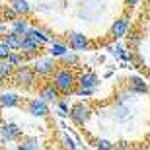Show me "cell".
<instances>
[{"label":"cell","mask_w":150,"mask_h":150,"mask_svg":"<svg viewBox=\"0 0 150 150\" xmlns=\"http://www.w3.org/2000/svg\"><path fill=\"white\" fill-rule=\"evenodd\" d=\"M51 84L57 88L59 94H72L76 88V74L70 68H55V72L51 74Z\"/></svg>","instance_id":"6da1fadb"},{"label":"cell","mask_w":150,"mask_h":150,"mask_svg":"<svg viewBox=\"0 0 150 150\" xmlns=\"http://www.w3.org/2000/svg\"><path fill=\"white\" fill-rule=\"evenodd\" d=\"M10 80H12V84H16L18 88L29 90V88H33V86H35L37 76H35V72L31 70V67H28V64H20V67L14 68Z\"/></svg>","instance_id":"7a4b0ae2"},{"label":"cell","mask_w":150,"mask_h":150,"mask_svg":"<svg viewBox=\"0 0 150 150\" xmlns=\"http://www.w3.org/2000/svg\"><path fill=\"white\" fill-rule=\"evenodd\" d=\"M25 37H28V39L35 45V47H37L39 51L45 49V47L49 45V41H51V33H49V29L37 28V25H29V29H28V33H25Z\"/></svg>","instance_id":"3957f363"},{"label":"cell","mask_w":150,"mask_h":150,"mask_svg":"<svg viewBox=\"0 0 150 150\" xmlns=\"http://www.w3.org/2000/svg\"><path fill=\"white\" fill-rule=\"evenodd\" d=\"M55 68H57V64L51 57H35L33 62H31V70L35 72V76L47 78L55 72Z\"/></svg>","instance_id":"277c9868"},{"label":"cell","mask_w":150,"mask_h":150,"mask_svg":"<svg viewBox=\"0 0 150 150\" xmlns=\"http://www.w3.org/2000/svg\"><path fill=\"white\" fill-rule=\"evenodd\" d=\"M90 115H92V109H90V105L84 103V101L72 105V109H70V117H72V121L76 123V125H86Z\"/></svg>","instance_id":"5b68a950"},{"label":"cell","mask_w":150,"mask_h":150,"mask_svg":"<svg viewBox=\"0 0 150 150\" xmlns=\"http://www.w3.org/2000/svg\"><path fill=\"white\" fill-rule=\"evenodd\" d=\"M129 25H131V23H129V20H127L125 16H123V18H117L115 22L111 23L109 35H111L113 39H123L125 35L129 33Z\"/></svg>","instance_id":"8992f818"},{"label":"cell","mask_w":150,"mask_h":150,"mask_svg":"<svg viewBox=\"0 0 150 150\" xmlns=\"http://www.w3.org/2000/svg\"><path fill=\"white\" fill-rule=\"evenodd\" d=\"M88 45H90V41H88V37H86L84 33H78V31H74V33L68 35V47H70L74 53L86 51V49H88Z\"/></svg>","instance_id":"52a82bcc"},{"label":"cell","mask_w":150,"mask_h":150,"mask_svg":"<svg viewBox=\"0 0 150 150\" xmlns=\"http://www.w3.org/2000/svg\"><path fill=\"white\" fill-rule=\"evenodd\" d=\"M28 111L35 117H47L49 115V105H47V101L39 100V98H33L28 103Z\"/></svg>","instance_id":"ba28073f"},{"label":"cell","mask_w":150,"mask_h":150,"mask_svg":"<svg viewBox=\"0 0 150 150\" xmlns=\"http://www.w3.org/2000/svg\"><path fill=\"white\" fill-rule=\"evenodd\" d=\"M76 86H78V88L96 90V86H98V76H96L94 72L86 70V72H82L80 76H76Z\"/></svg>","instance_id":"9c48e42d"},{"label":"cell","mask_w":150,"mask_h":150,"mask_svg":"<svg viewBox=\"0 0 150 150\" xmlns=\"http://www.w3.org/2000/svg\"><path fill=\"white\" fill-rule=\"evenodd\" d=\"M18 53H20L23 59H35L37 53H39V49L31 43V41H29L28 37H25V35H23L22 41H20V49H18Z\"/></svg>","instance_id":"30bf717a"},{"label":"cell","mask_w":150,"mask_h":150,"mask_svg":"<svg viewBox=\"0 0 150 150\" xmlns=\"http://www.w3.org/2000/svg\"><path fill=\"white\" fill-rule=\"evenodd\" d=\"M67 51H68V45L62 43V41H53V39H51L49 45H47V55H49L51 59H61Z\"/></svg>","instance_id":"8fae6325"},{"label":"cell","mask_w":150,"mask_h":150,"mask_svg":"<svg viewBox=\"0 0 150 150\" xmlns=\"http://www.w3.org/2000/svg\"><path fill=\"white\" fill-rule=\"evenodd\" d=\"M0 137H2V140H16L22 137V129L14 123H6L4 127L0 129Z\"/></svg>","instance_id":"7c38bea8"},{"label":"cell","mask_w":150,"mask_h":150,"mask_svg":"<svg viewBox=\"0 0 150 150\" xmlns=\"http://www.w3.org/2000/svg\"><path fill=\"white\" fill-rule=\"evenodd\" d=\"M22 103V98L14 92H2L0 94V107L4 109H10V107H18Z\"/></svg>","instance_id":"4fadbf2b"},{"label":"cell","mask_w":150,"mask_h":150,"mask_svg":"<svg viewBox=\"0 0 150 150\" xmlns=\"http://www.w3.org/2000/svg\"><path fill=\"white\" fill-rule=\"evenodd\" d=\"M59 96H61V94L57 92V88L51 82L43 84L41 90H39V100H43V101H57V100H59Z\"/></svg>","instance_id":"5bb4252c"},{"label":"cell","mask_w":150,"mask_h":150,"mask_svg":"<svg viewBox=\"0 0 150 150\" xmlns=\"http://www.w3.org/2000/svg\"><path fill=\"white\" fill-rule=\"evenodd\" d=\"M10 8L16 12L20 18L29 16V12H31V6H29L28 0H10Z\"/></svg>","instance_id":"9a60e30c"},{"label":"cell","mask_w":150,"mask_h":150,"mask_svg":"<svg viewBox=\"0 0 150 150\" xmlns=\"http://www.w3.org/2000/svg\"><path fill=\"white\" fill-rule=\"evenodd\" d=\"M28 29H29L28 20H23V18H16V20L10 23V29H8V31H12V33H16V35H20V37H23V35L28 33Z\"/></svg>","instance_id":"2e32d148"},{"label":"cell","mask_w":150,"mask_h":150,"mask_svg":"<svg viewBox=\"0 0 150 150\" xmlns=\"http://www.w3.org/2000/svg\"><path fill=\"white\" fill-rule=\"evenodd\" d=\"M129 92H134V94H146L148 92V86H146L144 80H140L139 76H133L129 80Z\"/></svg>","instance_id":"e0dca14e"},{"label":"cell","mask_w":150,"mask_h":150,"mask_svg":"<svg viewBox=\"0 0 150 150\" xmlns=\"http://www.w3.org/2000/svg\"><path fill=\"white\" fill-rule=\"evenodd\" d=\"M0 39H2V41H4V43L8 45L12 51H18V49H20V41H22V37H20V35L12 33V31H6L4 35H0Z\"/></svg>","instance_id":"ac0fdd59"},{"label":"cell","mask_w":150,"mask_h":150,"mask_svg":"<svg viewBox=\"0 0 150 150\" xmlns=\"http://www.w3.org/2000/svg\"><path fill=\"white\" fill-rule=\"evenodd\" d=\"M16 18H20V16H18L16 12L12 10L10 6H8V8H2V10H0V20H2V22H6V23H12L14 20H16Z\"/></svg>","instance_id":"d6986e66"},{"label":"cell","mask_w":150,"mask_h":150,"mask_svg":"<svg viewBox=\"0 0 150 150\" xmlns=\"http://www.w3.org/2000/svg\"><path fill=\"white\" fill-rule=\"evenodd\" d=\"M12 72H14V67H10L6 61H0V82L2 80H10Z\"/></svg>","instance_id":"ffe728a7"},{"label":"cell","mask_w":150,"mask_h":150,"mask_svg":"<svg viewBox=\"0 0 150 150\" xmlns=\"http://www.w3.org/2000/svg\"><path fill=\"white\" fill-rule=\"evenodd\" d=\"M23 61H25V59H23L22 55H20V53H18V51H12L10 55H8V59H6V62H8V64H10V67H20V64H23Z\"/></svg>","instance_id":"44dd1931"},{"label":"cell","mask_w":150,"mask_h":150,"mask_svg":"<svg viewBox=\"0 0 150 150\" xmlns=\"http://www.w3.org/2000/svg\"><path fill=\"white\" fill-rule=\"evenodd\" d=\"M61 61L64 62V64H78V55L74 51H67V53L61 57Z\"/></svg>","instance_id":"7402d4cb"},{"label":"cell","mask_w":150,"mask_h":150,"mask_svg":"<svg viewBox=\"0 0 150 150\" xmlns=\"http://www.w3.org/2000/svg\"><path fill=\"white\" fill-rule=\"evenodd\" d=\"M10 53H12V49L4 43V41H2V39H0V61H6Z\"/></svg>","instance_id":"603a6c76"},{"label":"cell","mask_w":150,"mask_h":150,"mask_svg":"<svg viewBox=\"0 0 150 150\" xmlns=\"http://www.w3.org/2000/svg\"><path fill=\"white\" fill-rule=\"evenodd\" d=\"M113 148V144L109 142V140H98V150H111Z\"/></svg>","instance_id":"cb8c5ba5"},{"label":"cell","mask_w":150,"mask_h":150,"mask_svg":"<svg viewBox=\"0 0 150 150\" xmlns=\"http://www.w3.org/2000/svg\"><path fill=\"white\" fill-rule=\"evenodd\" d=\"M68 113V101H59V115H67Z\"/></svg>","instance_id":"d4e9b609"},{"label":"cell","mask_w":150,"mask_h":150,"mask_svg":"<svg viewBox=\"0 0 150 150\" xmlns=\"http://www.w3.org/2000/svg\"><path fill=\"white\" fill-rule=\"evenodd\" d=\"M62 140H64V144H67V148L68 150H76V146H74V142L70 139H68V137H62Z\"/></svg>","instance_id":"484cf974"},{"label":"cell","mask_w":150,"mask_h":150,"mask_svg":"<svg viewBox=\"0 0 150 150\" xmlns=\"http://www.w3.org/2000/svg\"><path fill=\"white\" fill-rule=\"evenodd\" d=\"M129 43L133 45V47H137V45H139V43H140V35H133V37L129 39Z\"/></svg>","instance_id":"4316f807"},{"label":"cell","mask_w":150,"mask_h":150,"mask_svg":"<svg viewBox=\"0 0 150 150\" xmlns=\"http://www.w3.org/2000/svg\"><path fill=\"white\" fill-rule=\"evenodd\" d=\"M123 2H125L127 6H131V8H134V6H139L140 0H123Z\"/></svg>","instance_id":"83f0119b"},{"label":"cell","mask_w":150,"mask_h":150,"mask_svg":"<svg viewBox=\"0 0 150 150\" xmlns=\"http://www.w3.org/2000/svg\"><path fill=\"white\" fill-rule=\"evenodd\" d=\"M18 150H33V148H31L29 144H25V142H22V144L18 146Z\"/></svg>","instance_id":"f1b7e54d"},{"label":"cell","mask_w":150,"mask_h":150,"mask_svg":"<svg viewBox=\"0 0 150 150\" xmlns=\"http://www.w3.org/2000/svg\"><path fill=\"white\" fill-rule=\"evenodd\" d=\"M146 4H150V0H146Z\"/></svg>","instance_id":"f546056e"}]
</instances>
